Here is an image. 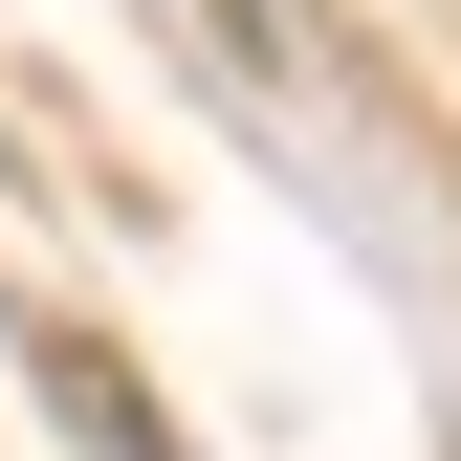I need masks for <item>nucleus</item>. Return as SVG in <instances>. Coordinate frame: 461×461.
<instances>
[{
	"instance_id": "f257e3e1",
	"label": "nucleus",
	"mask_w": 461,
	"mask_h": 461,
	"mask_svg": "<svg viewBox=\"0 0 461 461\" xmlns=\"http://www.w3.org/2000/svg\"><path fill=\"white\" fill-rule=\"evenodd\" d=\"M44 395H67V418H88L110 461H176V439H154V395H132V374H110V352H67V330H44Z\"/></svg>"
},
{
	"instance_id": "f03ea898",
	"label": "nucleus",
	"mask_w": 461,
	"mask_h": 461,
	"mask_svg": "<svg viewBox=\"0 0 461 461\" xmlns=\"http://www.w3.org/2000/svg\"><path fill=\"white\" fill-rule=\"evenodd\" d=\"M220 23H242V44H264V23H285V0H220Z\"/></svg>"
}]
</instances>
